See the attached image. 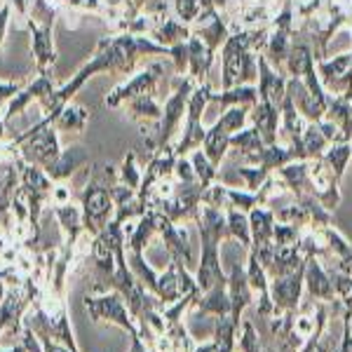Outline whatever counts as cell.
<instances>
[{"label": "cell", "mask_w": 352, "mask_h": 352, "mask_svg": "<svg viewBox=\"0 0 352 352\" xmlns=\"http://www.w3.org/2000/svg\"><path fill=\"white\" fill-rule=\"evenodd\" d=\"M228 294H230V320L237 327L242 324V312L254 305V292L249 287L247 280V268H242L240 263L232 265L228 275Z\"/></svg>", "instance_id": "9c48e42d"}, {"label": "cell", "mask_w": 352, "mask_h": 352, "mask_svg": "<svg viewBox=\"0 0 352 352\" xmlns=\"http://www.w3.org/2000/svg\"><path fill=\"white\" fill-rule=\"evenodd\" d=\"M85 308L92 315L94 322H113L120 329L134 336L139 333V327H136L134 317L129 315V308L124 305V298L113 289L111 294H101V296H85Z\"/></svg>", "instance_id": "277c9868"}, {"label": "cell", "mask_w": 352, "mask_h": 352, "mask_svg": "<svg viewBox=\"0 0 352 352\" xmlns=\"http://www.w3.org/2000/svg\"><path fill=\"white\" fill-rule=\"evenodd\" d=\"M0 254H3V240H0Z\"/></svg>", "instance_id": "8d00e7d4"}, {"label": "cell", "mask_w": 352, "mask_h": 352, "mask_svg": "<svg viewBox=\"0 0 352 352\" xmlns=\"http://www.w3.org/2000/svg\"><path fill=\"white\" fill-rule=\"evenodd\" d=\"M303 151H305V157L308 160H315V157H322V151L329 146V141H327V136L322 134V129H320V124L317 122H312L308 124V127L303 129Z\"/></svg>", "instance_id": "7402d4cb"}, {"label": "cell", "mask_w": 352, "mask_h": 352, "mask_svg": "<svg viewBox=\"0 0 352 352\" xmlns=\"http://www.w3.org/2000/svg\"><path fill=\"white\" fill-rule=\"evenodd\" d=\"M89 120V111L82 109V106H66L64 111L59 113V118L54 120L56 129L59 132H78L80 134L85 129V124Z\"/></svg>", "instance_id": "44dd1931"}, {"label": "cell", "mask_w": 352, "mask_h": 352, "mask_svg": "<svg viewBox=\"0 0 352 352\" xmlns=\"http://www.w3.org/2000/svg\"><path fill=\"white\" fill-rule=\"evenodd\" d=\"M8 16H10V5H5L0 10V50H3V41H5V28H8Z\"/></svg>", "instance_id": "4dcf8cb0"}, {"label": "cell", "mask_w": 352, "mask_h": 352, "mask_svg": "<svg viewBox=\"0 0 352 352\" xmlns=\"http://www.w3.org/2000/svg\"><path fill=\"white\" fill-rule=\"evenodd\" d=\"M305 289V263L289 275L272 277L270 280V300L275 305V315H285V312H298L300 298H303Z\"/></svg>", "instance_id": "5b68a950"}, {"label": "cell", "mask_w": 352, "mask_h": 352, "mask_svg": "<svg viewBox=\"0 0 352 352\" xmlns=\"http://www.w3.org/2000/svg\"><path fill=\"white\" fill-rule=\"evenodd\" d=\"M244 113H247V111H244V109H240V106H237V109H230L228 113H226V116L221 118L219 122L223 124V127L228 129V132L232 134V132H237V129H240L242 124H244V118H247V116H244Z\"/></svg>", "instance_id": "f1b7e54d"}, {"label": "cell", "mask_w": 352, "mask_h": 352, "mask_svg": "<svg viewBox=\"0 0 352 352\" xmlns=\"http://www.w3.org/2000/svg\"><path fill=\"white\" fill-rule=\"evenodd\" d=\"M153 38H155V41H160L164 47H174V45L188 41L190 31L184 24H179L176 19H162L160 26L153 28Z\"/></svg>", "instance_id": "d6986e66"}, {"label": "cell", "mask_w": 352, "mask_h": 352, "mask_svg": "<svg viewBox=\"0 0 352 352\" xmlns=\"http://www.w3.org/2000/svg\"><path fill=\"white\" fill-rule=\"evenodd\" d=\"M162 73V66L160 64H153L148 66L146 71H141L139 76H134L129 82L120 85V87H116L113 92L106 96V106H111V109H116V106H120L122 101H132V99H139V96H148L153 94V87H155L157 78H160Z\"/></svg>", "instance_id": "ba28073f"}, {"label": "cell", "mask_w": 352, "mask_h": 352, "mask_svg": "<svg viewBox=\"0 0 352 352\" xmlns=\"http://www.w3.org/2000/svg\"><path fill=\"white\" fill-rule=\"evenodd\" d=\"M240 350L242 352H263V343L256 331V327L249 320H242V338H240Z\"/></svg>", "instance_id": "484cf974"}, {"label": "cell", "mask_w": 352, "mask_h": 352, "mask_svg": "<svg viewBox=\"0 0 352 352\" xmlns=\"http://www.w3.org/2000/svg\"><path fill=\"white\" fill-rule=\"evenodd\" d=\"M226 219H228V232H230L232 240H240V244L244 249H252V228H249L247 214L228 204V214H226Z\"/></svg>", "instance_id": "ffe728a7"}, {"label": "cell", "mask_w": 352, "mask_h": 352, "mask_svg": "<svg viewBox=\"0 0 352 352\" xmlns=\"http://www.w3.org/2000/svg\"><path fill=\"white\" fill-rule=\"evenodd\" d=\"M195 352H228V350H223L221 345L214 343V340H209V343H204V345H197Z\"/></svg>", "instance_id": "1f68e13d"}, {"label": "cell", "mask_w": 352, "mask_h": 352, "mask_svg": "<svg viewBox=\"0 0 352 352\" xmlns=\"http://www.w3.org/2000/svg\"><path fill=\"white\" fill-rule=\"evenodd\" d=\"M350 155H352V146L350 144H333L331 148H329L322 157H324V160L331 164V169L336 172L338 179H343L345 164H348Z\"/></svg>", "instance_id": "603a6c76"}, {"label": "cell", "mask_w": 352, "mask_h": 352, "mask_svg": "<svg viewBox=\"0 0 352 352\" xmlns=\"http://www.w3.org/2000/svg\"><path fill=\"white\" fill-rule=\"evenodd\" d=\"M132 338V348H129V352H148L146 350V345H144V340H141L139 333H134V336H129Z\"/></svg>", "instance_id": "d6a6232c"}, {"label": "cell", "mask_w": 352, "mask_h": 352, "mask_svg": "<svg viewBox=\"0 0 352 352\" xmlns=\"http://www.w3.org/2000/svg\"><path fill=\"white\" fill-rule=\"evenodd\" d=\"M129 111H132L134 118H160V106L153 101V96H139V99H132L129 104Z\"/></svg>", "instance_id": "4316f807"}, {"label": "cell", "mask_w": 352, "mask_h": 352, "mask_svg": "<svg viewBox=\"0 0 352 352\" xmlns=\"http://www.w3.org/2000/svg\"><path fill=\"white\" fill-rule=\"evenodd\" d=\"M85 162H87V153H85L82 146H71V148L61 151L54 162H50L47 167H45V174L52 181H64L76 172L78 167H82Z\"/></svg>", "instance_id": "4fadbf2b"}, {"label": "cell", "mask_w": 352, "mask_h": 352, "mask_svg": "<svg viewBox=\"0 0 352 352\" xmlns=\"http://www.w3.org/2000/svg\"><path fill=\"white\" fill-rule=\"evenodd\" d=\"M197 315H214L223 317L230 315V294H228V282H219L217 287H212L209 292L200 294L190 305Z\"/></svg>", "instance_id": "7c38bea8"}, {"label": "cell", "mask_w": 352, "mask_h": 352, "mask_svg": "<svg viewBox=\"0 0 352 352\" xmlns=\"http://www.w3.org/2000/svg\"><path fill=\"white\" fill-rule=\"evenodd\" d=\"M230 136L232 134L221 122H217L207 134H204V141H202L204 155L209 157V162H212L214 167H219L221 160H223L226 151H228V146H230Z\"/></svg>", "instance_id": "e0dca14e"}, {"label": "cell", "mask_w": 352, "mask_h": 352, "mask_svg": "<svg viewBox=\"0 0 352 352\" xmlns=\"http://www.w3.org/2000/svg\"><path fill=\"white\" fill-rule=\"evenodd\" d=\"M5 352H28V350H26V345H16L14 350H5Z\"/></svg>", "instance_id": "e575fe53"}, {"label": "cell", "mask_w": 352, "mask_h": 352, "mask_svg": "<svg viewBox=\"0 0 352 352\" xmlns=\"http://www.w3.org/2000/svg\"><path fill=\"white\" fill-rule=\"evenodd\" d=\"M12 3H14V8L26 16V0H12Z\"/></svg>", "instance_id": "836d02e7"}, {"label": "cell", "mask_w": 352, "mask_h": 352, "mask_svg": "<svg viewBox=\"0 0 352 352\" xmlns=\"http://www.w3.org/2000/svg\"><path fill=\"white\" fill-rule=\"evenodd\" d=\"M120 179H122V184L127 186V188H132V190L141 188V181H144V176L139 174V169H136V164H134V153H129V155L124 157V162L120 167Z\"/></svg>", "instance_id": "83f0119b"}, {"label": "cell", "mask_w": 352, "mask_h": 352, "mask_svg": "<svg viewBox=\"0 0 352 352\" xmlns=\"http://www.w3.org/2000/svg\"><path fill=\"white\" fill-rule=\"evenodd\" d=\"M192 169H195V176H197V181L204 186V188H209L212 186V181L217 179V167H214L212 162H209V157L204 155L202 151H195L192 153Z\"/></svg>", "instance_id": "cb8c5ba5"}, {"label": "cell", "mask_w": 352, "mask_h": 352, "mask_svg": "<svg viewBox=\"0 0 352 352\" xmlns=\"http://www.w3.org/2000/svg\"><path fill=\"white\" fill-rule=\"evenodd\" d=\"M258 99V89L254 87H232L226 89L223 94H212V101H221V104H254Z\"/></svg>", "instance_id": "d4e9b609"}, {"label": "cell", "mask_w": 352, "mask_h": 352, "mask_svg": "<svg viewBox=\"0 0 352 352\" xmlns=\"http://www.w3.org/2000/svg\"><path fill=\"white\" fill-rule=\"evenodd\" d=\"M36 282L33 280H26L21 287H10V292L0 298V333L5 329H19V320L24 315V310L28 308L31 300H36Z\"/></svg>", "instance_id": "52a82bcc"}, {"label": "cell", "mask_w": 352, "mask_h": 352, "mask_svg": "<svg viewBox=\"0 0 352 352\" xmlns=\"http://www.w3.org/2000/svg\"><path fill=\"white\" fill-rule=\"evenodd\" d=\"M258 99H268L272 101L275 106H282V101H285L287 96V82L282 76H275V73L270 71L268 61H265V56H258Z\"/></svg>", "instance_id": "5bb4252c"}, {"label": "cell", "mask_w": 352, "mask_h": 352, "mask_svg": "<svg viewBox=\"0 0 352 352\" xmlns=\"http://www.w3.org/2000/svg\"><path fill=\"white\" fill-rule=\"evenodd\" d=\"M305 289L315 300H333L336 296V287H333L331 272H329L324 265L320 263L317 256L305 258Z\"/></svg>", "instance_id": "30bf717a"}, {"label": "cell", "mask_w": 352, "mask_h": 352, "mask_svg": "<svg viewBox=\"0 0 352 352\" xmlns=\"http://www.w3.org/2000/svg\"><path fill=\"white\" fill-rule=\"evenodd\" d=\"M3 127H5V120L0 118V139H3Z\"/></svg>", "instance_id": "d590c367"}, {"label": "cell", "mask_w": 352, "mask_h": 352, "mask_svg": "<svg viewBox=\"0 0 352 352\" xmlns=\"http://www.w3.org/2000/svg\"><path fill=\"white\" fill-rule=\"evenodd\" d=\"M12 146H19V155L26 164H36V167H47L50 162H54L59 157V136L56 129L50 127L41 129V132H26L21 136H16Z\"/></svg>", "instance_id": "7a4b0ae2"}, {"label": "cell", "mask_w": 352, "mask_h": 352, "mask_svg": "<svg viewBox=\"0 0 352 352\" xmlns=\"http://www.w3.org/2000/svg\"><path fill=\"white\" fill-rule=\"evenodd\" d=\"M174 85L179 89H176V94L167 101V104H164V118H162L160 127H157L155 134H153L151 139H148V146H151L153 153L167 148L169 139H172V134H174V127L179 124L181 116H184L186 104H188V99H190L192 78H176Z\"/></svg>", "instance_id": "3957f363"}, {"label": "cell", "mask_w": 352, "mask_h": 352, "mask_svg": "<svg viewBox=\"0 0 352 352\" xmlns=\"http://www.w3.org/2000/svg\"><path fill=\"white\" fill-rule=\"evenodd\" d=\"M254 122H256V129L263 139L265 146L275 144V132H277V120H280V106H275L268 99H258L256 109H254Z\"/></svg>", "instance_id": "9a60e30c"}, {"label": "cell", "mask_w": 352, "mask_h": 352, "mask_svg": "<svg viewBox=\"0 0 352 352\" xmlns=\"http://www.w3.org/2000/svg\"><path fill=\"white\" fill-rule=\"evenodd\" d=\"M19 89H21L19 82H0V106H3V101H8L10 96H14Z\"/></svg>", "instance_id": "f546056e"}, {"label": "cell", "mask_w": 352, "mask_h": 352, "mask_svg": "<svg viewBox=\"0 0 352 352\" xmlns=\"http://www.w3.org/2000/svg\"><path fill=\"white\" fill-rule=\"evenodd\" d=\"M28 28H31V33H33L31 52L36 56L38 73H47V66L54 64V59H56L54 45H52V24L38 26L33 19H28Z\"/></svg>", "instance_id": "8fae6325"}, {"label": "cell", "mask_w": 352, "mask_h": 352, "mask_svg": "<svg viewBox=\"0 0 352 352\" xmlns=\"http://www.w3.org/2000/svg\"><path fill=\"white\" fill-rule=\"evenodd\" d=\"M92 261L99 270V275L104 277H111L116 272V249L106 242L104 235H96L94 242H92Z\"/></svg>", "instance_id": "ac0fdd59"}, {"label": "cell", "mask_w": 352, "mask_h": 352, "mask_svg": "<svg viewBox=\"0 0 352 352\" xmlns=\"http://www.w3.org/2000/svg\"><path fill=\"white\" fill-rule=\"evenodd\" d=\"M275 212L272 209L256 207L249 212V228H252V247H263L272 242V232H275Z\"/></svg>", "instance_id": "2e32d148"}, {"label": "cell", "mask_w": 352, "mask_h": 352, "mask_svg": "<svg viewBox=\"0 0 352 352\" xmlns=\"http://www.w3.org/2000/svg\"><path fill=\"white\" fill-rule=\"evenodd\" d=\"M80 202H82L85 230L92 237H96L109 226L111 214L116 212V202H113L111 190L101 184H87L80 195Z\"/></svg>", "instance_id": "6da1fadb"}, {"label": "cell", "mask_w": 352, "mask_h": 352, "mask_svg": "<svg viewBox=\"0 0 352 352\" xmlns=\"http://www.w3.org/2000/svg\"><path fill=\"white\" fill-rule=\"evenodd\" d=\"M207 101H212V87H209L207 82L202 85V87H195L188 99V127H186V134L184 139H181V144L176 146L174 153L176 157L186 155L190 148H195V146H200L204 141V129L200 124V116H202V109L207 106Z\"/></svg>", "instance_id": "8992f818"}]
</instances>
